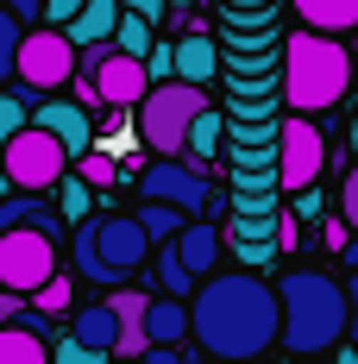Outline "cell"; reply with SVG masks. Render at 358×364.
Listing matches in <instances>:
<instances>
[{
  "label": "cell",
  "instance_id": "6da1fadb",
  "mask_svg": "<svg viewBox=\"0 0 358 364\" xmlns=\"http://www.w3.org/2000/svg\"><path fill=\"white\" fill-rule=\"evenodd\" d=\"M189 339L220 364H258L277 339H283V308L277 289L251 270H226L208 277L189 295Z\"/></svg>",
  "mask_w": 358,
  "mask_h": 364
},
{
  "label": "cell",
  "instance_id": "7a4b0ae2",
  "mask_svg": "<svg viewBox=\"0 0 358 364\" xmlns=\"http://www.w3.org/2000/svg\"><path fill=\"white\" fill-rule=\"evenodd\" d=\"M277 308H283V339L295 358H321L346 339V283H333L327 270H289L277 283Z\"/></svg>",
  "mask_w": 358,
  "mask_h": 364
},
{
  "label": "cell",
  "instance_id": "3957f363",
  "mask_svg": "<svg viewBox=\"0 0 358 364\" xmlns=\"http://www.w3.org/2000/svg\"><path fill=\"white\" fill-rule=\"evenodd\" d=\"M352 88V50L339 38L295 32L283 50V95L295 113H327L339 107V95Z\"/></svg>",
  "mask_w": 358,
  "mask_h": 364
},
{
  "label": "cell",
  "instance_id": "277c9868",
  "mask_svg": "<svg viewBox=\"0 0 358 364\" xmlns=\"http://www.w3.org/2000/svg\"><path fill=\"white\" fill-rule=\"evenodd\" d=\"M144 257H151V239L132 214H101L70 232V270L82 283H126Z\"/></svg>",
  "mask_w": 358,
  "mask_h": 364
},
{
  "label": "cell",
  "instance_id": "5b68a950",
  "mask_svg": "<svg viewBox=\"0 0 358 364\" xmlns=\"http://www.w3.org/2000/svg\"><path fill=\"white\" fill-rule=\"evenodd\" d=\"M208 113V88H189V82H157L139 101V139L151 145V157H182L195 119Z\"/></svg>",
  "mask_w": 358,
  "mask_h": 364
},
{
  "label": "cell",
  "instance_id": "8992f818",
  "mask_svg": "<svg viewBox=\"0 0 358 364\" xmlns=\"http://www.w3.org/2000/svg\"><path fill=\"white\" fill-rule=\"evenodd\" d=\"M0 176L13 182L19 195H44V188H57V182L70 176V151L57 145L51 132H38V126H26L13 145L0 151Z\"/></svg>",
  "mask_w": 358,
  "mask_h": 364
},
{
  "label": "cell",
  "instance_id": "52a82bcc",
  "mask_svg": "<svg viewBox=\"0 0 358 364\" xmlns=\"http://www.w3.org/2000/svg\"><path fill=\"white\" fill-rule=\"evenodd\" d=\"M57 277V239L38 226H13L0 232V289L6 295H38Z\"/></svg>",
  "mask_w": 358,
  "mask_h": 364
},
{
  "label": "cell",
  "instance_id": "ba28073f",
  "mask_svg": "<svg viewBox=\"0 0 358 364\" xmlns=\"http://www.w3.org/2000/svg\"><path fill=\"white\" fill-rule=\"evenodd\" d=\"M13 75H19V88H26V95H57V88L75 75V44H70V32H38V26H32V32L19 38Z\"/></svg>",
  "mask_w": 358,
  "mask_h": 364
},
{
  "label": "cell",
  "instance_id": "9c48e42d",
  "mask_svg": "<svg viewBox=\"0 0 358 364\" xmlns=\"http://www.w3.org/2000/svg\"><path fill=\"white\" fill-rule=\"evenodd\" d=\"M139 195L144 201H164V208H177V214H201L208 201H214V188L201 176V164H189V157H151L139 176Z\"/></svg>",
  "mask_w": 358,
  "mask_h": 364
},
{
  "label": "cell",
  "instance_id": "30bf717a",
  "mask_svg": "<svg viewBox=\"0 0 358 364\" xmlns=\"http://www.w3.org/2000/svg\"><path fill=\"white\" fill-rule=\"evenodd\" d=\"M327 170V139L315 119H289L283 132H277V182L295 188V195H308Z\"/></svg>",
  "mask_w": 358,
  "mask_h": 364
},
{
  "label": "cell",
  "instance_id": "8fae6325",
  "mask_svg": "<svg viewBox=\"0 0 358 364\" xmlns=\"http://www.w3.org/2000/svg\"><path fill=\"white\" fill-rule=\"evenodd\" d=\"M32 126L51 132L57 145L70 151V164H82V157L95 151V119H88V107H75V101H38Z\"/></svg>",
  "mask_w": 358,
  "mask_h": 364
},
{
  "label": "cell",
  "instance_id": "7c38bea8",
  "mask_svg": "<svg viewBox=\"0 0 358 364\" xmlns=\"http://www.w3.org/2000/svg\"><path fill=\"white\" fill-rule=\"evenodd\" d=\"M82 75H88V70H82ZM95 88H101V101L120 113V107H139L144 95H151V75H144L139 57H126V50H107V57H101V70H95Z\"/></svg>",
  "mask_w": 358,
  "mask_h": 364
},
{
  "label": "cell",
  "instance_id": "4fadbf2b",
  "mask_svg": "<svg viewBox=\"0 0 358 364\" xmlns=\"http://www.w3.org/2000/svg\"><path fill=\"white\" fill-rule=\"evenodd\" d=\"M107 308H113V321H120V352H113V358H144V352H151V339H144V308H151V295L144 289H120Z\"/></svg>",
  "mask_w": 358,
  "mask_h": 364
},
{
  "label": "cell",
  "instance_id": "5bb4252c",
  "mask_svg": "<svg viewBox=\"0 0 358 364\" xmlns=\"http://www.w3.org/2000/svg\"><path fill=\"white\" fill-rule=\"evenodd\" d=\"M70 339H75V346H88V352H101V358H113V352H120V321H113V308H107V301L75 308Z\"/></svg>",
  "mask_w": 358,
  "mask_h": 364
},
{
  "label": "cell",
  "instance_id": "9a60e30c",
  "mask_svg": "<svg viewBox=\"0 0 358 364\" xmlns=\"http://www.w3.org/2000/svg\"><path fill=\"white\" fill-rule=\"evenodd\" d=\"M177 257L189 277H214L220 270V226H201V220H189L177 239Z\"/></svg>",
  "mask_w": 358,
  "mask_h": 364
},
{
  "label": "cell",
  "instance_id": "2e32d148",
  "mask_svg": "<svg viewBox=\"0 0 358 364\" xmlns=\"http://www.w3.org/2000/svg\"><path fill=\"white\" fill-rule=\"evenodd\" d=\"M144 339H151V346H170V352H177L182 339H189V301L151 295V308H144Z\"/></svg>",
  "mask_w": 358,
  "mask_h": 364
},
{
  "label": "cell",
  "instance_id": "e0dca14e",
  "mask_svg": "<svg viewBox=\"0 0 358 364\" xmlns=\"http://www.w3.org/2000/svg\"><path fill=\"white\" fill-rule=\"evenodd\" d=\"M295 13H302V26L308 32H358V0H295Z\"/></svg>",
  "mask_w": 358,
  "mask_h": 364
},
{
  "label": "cell",
  "instance_id": "ac0fdd59",
  "mask_svg": "<svg viewBox=\"0 0 358 364\" xmlns=\"http://www.w3.org/2000/svg\"><path fill=\"white\" fill-rule=\"evenodd\" d=\"M113 26H120V6H113V0H88V6L75 13V26H70V44H75V50L113 44Z\"/></svg>",
  "mask_w": 358,
  "mask_h": 364
},
{
  "label": "cell",
  "instance_id": "d6986e66",
  "mask_svg": "<svg viewBox=\"0 0 358 364\" xmlns=\"http://www.w3.org/2000/svg\"><path fill=\"white\" fill-rule=\"evenodd\" d=\"M214 70H220V50H214V38L189 32V38L177 44V82L201 88V82H214Z\"/></svg>",
  "mask_w": 358,
  "mask_h": 364
},
{
  "label": "cell",
  "instance_id": "ffe728a7",
  "mask_svg": "<svg viewBox=\"0 0 358 364\" xmlns=\"http://www.w3.org/2000/svg\"><path fill=\"white\" fill-rule=\"evenodd\" d=\"M13 226H38V232H51V239L63 232V220L51 214L44 201H32V195H6V201H0V232H13Z\"/></svg>",
  "mask_w": 358,
  "mask_h": 364
},
{
  "label": "cell",
  "instance_id": "44dd1931",
  "mask_svg": "<svg viewBox=\"0 0 358 364\" xmlns=\"http://www.w3.org/2000/svg\"><path fill=\"white\" fill-rule=\"evenodd\" d=\"M0 364H51L44 333H32V327H0Z\"/></svg>",
  "mask_w": 358,
  "mask_h": 364
},
{
  "label": "cell",
  "instance_id": "7402d4cb",
  "mask_svg": "<svg viewBox=\"0 0 358 364\" xmlns=\"http://www.w3.org/2000/svg\"><path fill=\"white\" fill-rule=\"evenodd\" d=\"M132 220L144 226V239H151V245H177V239H182V226H189V214L164 208V201H144V208H139Z\"/></svg>",
  "mask_w": 358,
  "mask_h": 364
},
{
  "label": "cell",
  "instance_id": "603a6c76",
  "mask_svg": "<svg viewBox=\"0 0 358 364\" xmlns=\"http://www.w3.org/2000/svg\"><path fill=\"white\" fill-rule=\"evenodd\" d=\"M113 50H126V57H151L157 50V32H151V19H139V13H120V26H113Z\"/></svg>",
  "mask_w": 358,
  "mask_h": 364
},
{
  "label": "cell",
  "instance_id": "cb8c5ba5",
  "mask_svg": "<svg viewBox=\"0 0 358 364\" xmlns=\"http://www.w3.org/2000/svg\"><path fill=\"white\" fill-rule=\"evenodd\" d=\"M88 208H95V188H88L82 176H63V182H57V220L82 226V220H88Z\"/></svg>",
  "mask_w": 358,
  "mask_h": 364
},
{
  "label": "cell",
  "instance_id": "d4e9b609",
  "mask_svg": "<svg viewBox=\"0 0 358 364\" xmlns=\"http://www.w3.org/2000/svg\"><path fill=\"white\" fill-rule=\"evenodd\" d=\"M220 132H226V126H220V113L208 107L201 119H195V132H189V157H195V164H208V157H220Z\"/></svg>",
  "mask_w": 358,
  "mask_h": 364
},
{
  "label": "cell",
  "instance_id": "484cf974",
  "mask_svg": "<svg viewBox=\"0 0 358 364\" xmlns=\"http://www.w3.org/2000/svg\"><path fill=\"white\" fill-rule=\"evenodd\" d=\"M157 283L170 289V301H182V295H195V277L182 270V257H177V245H164L157 252Z\"/></svg>",
  "mask_w": 358,
  "mask_h": 364
},
{
  "label": "cell",
  "instance_id": "4316f807",
  "mask_svg": "<svg viewBox=\"0 0 358 364\" xmlns=\"http://www.w3.org/2000/svg\"><path fill=\"white\" fill-rule=\"evenodd\" d=\"M26 126H32V113H26V95H6V88H0V151L13 145Z\"/></svg>",
  "mask_w": 358,
  "mask_h": 364
},
{
  "label": "cell",
  "instance_id": "83f0119b",
  "mask_svg": "<svg viewBox=\"0 0 358 364\" xmlns=\"http://www.w3.org/2000/svg\"><path fill=\"white\" fill-rule=\"evenodd\" d=\"M75 176L88 182V188H113V182H120V157H107V151H88V157L75 164Z\"/></svg>",
  "mask_w": 358,
  "mask_h": 364
},
{
  "label": "cell",
  "instance_id": "f1b7e54d",
  "mask_svg": "<svg viewBox=\"0 0 358 364\" xmlns=\"http://www.w3.org/2000/svg\"><path fill=\"white\" fill-rule=\"evenodd\" d=\"M70 289H75V283L63 277V270H57V277H51V283H44V289L32 295V308L44 314V321H51V314H63V308H70Z\"/></svg>",
  "mask_w": 358,
  "mask_h": 364
},
{
  "label": "cell",
  "instance_id": "f546056e",
  "mask_svg": "<svg viewBox=\"0 0 358 364\" xmlns=\"http://www.w3.org/2000/svg\"><path fill=\"white\" fill-rule=\"evenodd\" d=\"M19 19H13V13H6V6H0V82H13V57H19Z\"/></svg>",
  "mask_w": 358,
  "mask_h": 364
},
{
  "label": "cell",
  "instance_id": "4dcf8cb0",
  "mask_svg": "<svg viewBox=\"0 0 358 364\" xmlns=\"http://www.w3.org/2000/svg\"><path fill=\"white\" fill-rule=\"evenodd\" d=\"M51 364H107V358H101V352H88V346H75L70 333H63V339L51 346Z\"/></svg>",
  "mask_w": 358,
  "mask_h": 364
},
{
  "label": "cell",
  "instance_id": "1f68e13d",
  "mask_svg": "<svg viewBox=\"0 0 358 364\" xmlns=\"http://www.w3.org/2000/svg\"><path fill=\"white\" fill-rule=\"evenodd\" d=\"M339 220H346V232H358V164L339 182Z\"/></svg>",
  "mask_w": 358,
  "mask_h": 364
},
{
  "label": "cell",
  "instance_id": "d6a6232c",
  "mask_svg": "<svg viewBox=\"0 0 358 364\" xmlns=\"http://www.w3.org/2000/svg\"><path fill=\"white\" fill-rule=\"evenodd\" d=\"M346 339H352V352H358V270L346 277Z\"/></svg>",
  "mask_w": 358,
  "mask_h": 364
},
{
  "label": "cell",
  "instance_id": "836d02e7",
  "mask_svg": "<svg viewBox=\"0 0 358 364\" xmlns=\"http://www.w3.org/2000/svg\"><path fill=\"white\" fill-rule=\"evenodd\" d=\"M0 6H6L19 26H38V19H44V0H0Z\"/></svg>",
  "mask_w": 358,
  "mask_h": 364
},
{
  "label": "cell",
  "instance_id": "e575fe53",
  "mask_svg": "<svg viewBox=\"0 0 358 364\" xmlns=\"http://www.w3.org/2000/svg\"><path fill=\"white\" fill-rule=\"evenodd\" d=\"M113 6H120V13H139V19H157V13H170L164 0H113Z\"/></svg>",
  "mask_w": 358,
  "mask_h": 364
},
{
  "label": "cell",
  "instance_id": "d590c367",
  "mask_svg": "<svg viewBox=\"0 0 358 364\" xmlns=\"http://www.w3.org/2000/svg\"><path fill=\"white\" fill-rule=\"evenodd\" d=\"M82 6H88V0H44V19H70V26H75Z\"/></svg>",
  "mask_w": 358,
  "mask_h": 364
},
{
  "label": "cell",
  "instance_id": "8d00e7d4",
  "mask_svg": "<svg viewBox=\"0 0 358 364\" xmlns=\"http://www.w3.org/2000/svg\"><path fill=\"white\" fill-rule=\"evenodd\" d=\"M139 364H182V358H177V352H170V346H151V352H144Z\"/></svg>",
  "mask_w": 358,
  "mask_h": 364
},
{
  "label": "cell",
  "instance_id": "74e56055",
  "mask_svg": "<svg viewBox=\"0 0 358 364\" xmlns=\"http://www.w3.org/2000/svg\"><path fill=\"white\" fill-rule=\"evenodd\" d=\"M333 364H358V352H352V346H346V352H339V358H333Z\"/></svg>",
  "mask_w": 358,
  "mask_h": 364
},
{
  "label": "cell",
  "instance_id": "f35d334b",
  "mask_svg": "<svg viewBox=\"0 0 358 364\" xmlns=\"http://www.w3.org/2000/svg\"><path fill=\"white\" fill-rule=\"evenodd\" d=\"M346 264H352V270H358V239H352V245H346Z\"/></svg>",
  "mask_w": 358,
  "mask_h": 364
},
{
  "label": "cell",
  "instance_id": "ab89813d",
  "mask_svg": "<svg viewBox=\"0 0 358 364\" xmlns=\"http://www.w3.org/2000/svg\"><path fill=\"white\" fill-rule=\"evenodd\" d=\"M164 6H170V13H182V6H195V0H164Z\"/></svg>",
  "mask_w": 358,
  "mask_h": 364
},
{
  "label": "cell",
  "instance_id": "60d3db41",
  "mask_svg": "<svg viewBox=\"0 0 358 364\" xmlns=\"http://www.w3.org/2000/svg\"><path fill=\"white\" fill-rule=\"evenodd\" d=\"M352 151H358V113H352Z\"/></svg>",
  "mask_w": 358,
  "mask_h": 364
},
{
  "label": "cell",
  "instance_id": "b9f144b4",
  "mask_svg": "<svg viewBox=\"0 0 358 364\" xmlns=\"http://www.w3.org/2000/svg\"><path fill=\"white\" fill-rule=\"evenodd\" d=\"M107 364H139V358H107Z\"/></svg>",
  "mask_w": 358,
  "mask_h": 364
},
{
  "label": "cell",
  "instance_id": "7bdbcfd3",
  "mask_svg": "<svg viewBox=\"0 0 358 364\" xmlns=\"http://www.w3.org/2000/svg\"><path fill=\"white\" fill-rule=\"evenodd\" d=\"M302 364H321V358H302Z\"/></svg>",
  "mask_w": 358,
  "mask_h": 364
}]
</instances>
